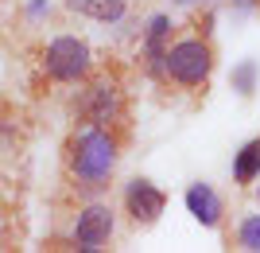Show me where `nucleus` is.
I'll use <instances>...</instances> for the list:
<instances>
[{"label":"nucleus","mask_w":260,"mask_h":253,"mask_svg":"<svg viewBox=\"0 0 260 253\" xmlns=\"http://www.w3.org/2000/svg\"><path fill=\"white\" fill-rule=\"evenodd\" d=\"M171 16H152L148 20V32H144V59H148V70L155 78H163V59H167V47H171Z\"/></svg>","instance_id":"6e6552de"},{"label":"nucleus","mask_w":260,"mask_h":253,"mask_svg":"<svg viewBox=\"0 0 260 253\" xmlns=\"http://www.w3.org/2000/svg\"><path fill=\"white\" fill-rule=\"evenodd\" d=\"M171 4H179V8H186V4H206V0H171Z\"/></svg>","instance_id":"ddd939ff"},{"label":"nucleus","mask_w":260,"mask_h":253,"mask_svg":"<svg viewBox=\"0 0 260 253\" xmlns=\"http://www.w3.org/2000/svg\"><path fill=\"white\" fill-rule=\"evenodd\" d=\"M120 207H124V214H128L132 226H155L163 214V207H167V195H163L159 187H155L152 179H128L124 183V195H120Z\"/></svg>","instance_id":"423d86ee"},{"label":"nucleus","mask_w":260,"mask_h":253,"mask_svg":"<svg viewBox=\"0 0 260 253\" xmlns=\"http://www.w3.org/2000/svg\"><path fill=\"white\" fill-rule=\"evenodd\" d=\"M237 245L241 249H252L260 253V214H245L237 226Z\"/></svg>","instance_id":"9b49d317"},{"label":"nucleus","mask_w":260,"mask_h":253,"mask_svg":"<svg viewBox=\"0 0 260 253\" xmlns=\"http://www.w3.org/2000/svg\"><path fill=\"white\" fill-rule=\"evenodd\" d=\"M66 8L78 12V16H89L98 23H117L128 12V4L124 0H66Z\"/></svg>","instance_id":"1a4fd4ad"},{"label":"nucleus","mask_w":260,"mask_h":253,"mask_svg":"<svg viewBox=\"0 0 260 253\" xmlns=\"http://www.w3.org/2000/svg\"><path fill=\"white\" fill-rule=\"evenodd\" d=\"M89 70H93V55H89V43L78 39V35H58L51 39L43 51V74L54 82H86Z\"/></svg>","instance_id":"7ed1b4c3"},{"label":"nucleus","mask_w":260,"mask_h":253,"mask_svg":"<svg viewBox=\"0 0 260 253\" xmlns=\"http://www.w3.org/2000/svg\"><path fill=\"white\" fill-rule=\"evenodd\" d=\"M256 179H260V136L249 140L237 156H233V183L249 187V183H256Z\"/></svg>","instance_id":"9d476101"},{"label":"nucleus","mask_w":260,"mask_h":253,"mask_svg":"<svg viewBox=\"0 0 260 253\" xmlns=\"http://www.w3.org/2000/svg\"><path fill=\"white\" fill-rule=\"evenodd\" d=\"M113 230H117V214L109 203H89L82 214H78L74 230H70V242L74 249L82 253H93V249H105L113 242Z\"/></svg>","instance_id":"39448f33"},{"label":"nucleus","mask_w":260,"mask_h":253,"mask_svg":"<svg viewBox=\"0 0 260 253\" xmlns=\"http://www.w3.org/2000/svg\"><path fill=\"white\" fill-rule=\"evenodd\" d=\"M74 113L82 125H109L117 129L124 121V98L113 82H89L82 90V101H74Z\"/></svg>","instance_id":"20e7f679"},{"label":"nucleus","mask_w":260,"mask_h":253,"mask_svg":"<svg viewBox=\"0 0 260 253\" xmlns=\"http://www.w3.org/2000/svg\"><path fill=\"white\" fill-rule=\"evenodd\" d=\"M214 63H217V51L210 43V35H186V39H175L167 47V59H163V78L175 82L183 90H198L206 86L210 74H214Z\"/></svg>","instance_id":"f03ea898"},{"label":"nucleus","mask_w":260,"mask_h":253,"mask_svg":"<svg viewBox=\"0 0 260 253\" xmlns=\"http://www.w3.org/2000/svg\"><path fill=\"white\" fill-rule=\"evenodd\" d=\"M66 179L74 191L98 195L113 183V172L120 164V132L109 125H82L62 144Z\"/></svg>","instance_id":"f257e3e1"},{"label":"nucleus","mask_w":260,"mask_h":253,"mask_svg":"<svg viewBox=\"0 0 260 253\" xmlns=\"http://www.w3.org/2000/svg\"><path fill=\"white\" fill-rule=\"evenodd\" d=\"M186 210H190L194 222H202L206 230H217V226H221V214H225L221 195H217L210 183H190V187H186Z\"/></svg>","instance_id":"0eeeda50"},{"label":"nucleus","mask_w":260,"mask_h":253,"mask_svg":"<svg viewBox=\"0 0 260 253\" xmlns=\"http://www.w3.org/2000/svg\"><path fill=\"white\" fill-rule=\"evenodd\" d=\"M233 90H237L241 98H252V90H256V63L245 59V63L233 70Z\"/></svg>","instance_id":"f8f14e48"}]
</instances>
